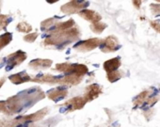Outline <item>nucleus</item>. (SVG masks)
Here are the masks:
<instances>
[{
	"label": "nucleus",
	"mask_w": 160,
	"mask_h": 127,
	"mask_svg": "<svg viewBox=\"0 0 160 127\" xmlns=\"http://www.w3.org/2000/svg\"><path fill=\"white\" fill-rule=\"evenodd\" d=\"M80 37V31L77 28H71L65 31L54 32L51 36L45 39V45H59L67 44L77 40Z\"/></svg>",
	"instance_id": "f257e3e1"
},
{
	"label": "nucleus",
	"mask_w": 160,
	"mask_h": 127,
	"mask_svg": "<svg viewBox=\"0 0 160 127\" xmlns=\"http://www.w3.org/2000/svg\"><path fill=\"white\" fill-rule=\"evenodd\" d=\"M56 70L67 75H78L84 76L88 73V67L82 64H71V63H60L56 65Z\"/></svg>",
	"instance_id": "f03ea898"
},
{
	"label": "nucleus",
	"mask_w": 160,
	"mask_h": 127,
	"mask_svg": "<svg viewBox=\"0 0 160 127\" xmlns=\"http://www.w3.org/2000/svg\"><path fill=\"white\" fill-rule=\"evenodd\" d=\"M47 113H48V108L45 107V108H42L40 111L36 112V113L17 118V119H15V120L17 121L18 125L19 124H24V123H28V122H33V121H37V120H40L43 119L44 116Z\"/></svg>",
	"instance_id": "7ed1b4c3"
},
{
	"label": "nucleus",
	"mask_w": 160,
	"mask_h": 127,
	"mask_svg": "<svg viewBox=\"0 0 160 127\" xmlns=\"http://www.w3.org/2000/svg\"><path fill=\"white\" fill-rule=\"evenodd\" d=\"M100 44H101V40H99L97 38H93V39H89L84 42H79L78 44L74 45L73 48L79 52H89L91 50L95 49Z\"/></svg>",
	"instance_id": "20e7f679"
},
{
	"label": "nucleus",
	"mask_w": 160,
	"mask_h": 127,
	"mask_svg": "<svg viewBox=\"0 0 160 127\" xmlns=\"http://www.w3.org/2000/svg\"><path fill=\"white\" fill-rule=\"evenodd\" d=\"M27 58V54L21 50L11 54L10 56H8L7 59H8V68L7 70H11L12 68H14L15 66L20 65L21 63H23Z\"/></svg>",
	"instance_id": "39448f33"
},
{
	"label": "nucleus",
	"mask_w": 160,
	"mask_h": 127,
	"mask_svg": "<svg viewBox=\"0 0 160 127\" xmlns=\"http://www.w3.org/2000/svg\"><path fill=\"white\" fill-rule=\"evenodd\" d=\"M88 2L84 1H71L67 3L66 5L61 7V12L65 14H72L78 12L81 9L85 7V5H88Z\"/></svg>",
	"instance_id": "423d86ee"
},
{
	"label": "nucleus",
	"mask_w": 160,
	"mask_h": 127,
	"mask_svg": "<svg viewBox=\"0 0 160 127\" xmlns=\"http://www.w3.org/2000/svg\"><path fill=\"white\" fill-rule=\"evenodd\" d=\"M120 47L119 42L116 37L109 36L102 42V51L106 53H110L116 51Z\"/></svg>",
	"instance_id": "0eeeda50"
},
{
	"label": "nucleus",
	"mask_w": 160,
	"mask_h": 127,
	"mask_svg": "<svg viewBox=\"0 0 160 127\" xmlns=\"http://www.w3.org/2000/svg\"><path fill=\"white\" fill-rule=\"evenodd\" d=\"M86 103H87V101L85 100L84 97H73V98L70 99L68 102H66L64 105L67 106V110L71 112L73 110L83 108Z\"/></svg>",
	"instance_id": "6e6552de"
},
{
	"label": "nucleus",
	"mask_w": 160,
	"mask_h": 127,
	"mask_svg": "<svg viewBox=\"0 0 160 127\" xmlns=\"http://www.w3.org/2000/svg\"><path fill=\"white\" fill-rule=\"evenodd\" d=\"M101 93H102V88L97 84H92V85L87 87L84 98L87 102H90V101L96 99Z\"/></svg>",
	"instance_id": "1a4fd4ad"
},
{
	"label": "nucleus",
	"mask_w": 160,
	"mask_h": 127,
	"mask_svg": "<svg viewBox=\"0 0 160 127\" xmlns=\"http://www.w3.org/2000/svg\"><path fill=\"white\" fill-rule=\"evenodd\" d=\"M79 15L83 17L85 20L87 21H90L91 23L92 24H95V23H98L100 22L101 20V15L93 11H91V10H83L79 12Z\"/></svg>",
	"instance_id": "9d476101"
},
{
	"label": "nucleus",
	"mask_w": 160,
	"mask_h": 127,
	"mask_svg": "<svg viewBox=\"0 0 160 127\" xmlns=\"http://www.w3.org/2000/svg\"><path fill=\"white\" fill-rule=\"evenodd\" d=\"M67 95H68V90L66 89H63V88L54 89L48 92V98L55 101V102L66 98Z\"/></svg>",
	"instance_id": "9b49d317"
},
{
	"label": "nucleus",
	"mask_w": 160,
	"mask_h": 127,
	"mask_svg": "<svg viewBox=\"0 0 160 127\" xmlns=\"http://www.w3.org/2000/svg\"><path fill=\"white\" fill-rule=\"evenodd\" d=\"M52 65V60L50 59H34L29 63V67L34 70H41V69H47Z\"/></svg>",
	"instance_id": "f8f14e48"
},
{
	"label": "nucleus",
	"mask_w": 160,
	"mask_h": 127,
	"mask_svg": "<svg viewBox=\"0 0 160 127\" xmlns=\"http://www.w3.org/2000/svg\"><path fill=\"white\" fill-rule=\"evenodd\" d=\"M120 66H121V60L119 57L111 58L104 63V69H105V71L108 72V74L116 72Z\"/></svg>",
	"instance_id": "ddd939ff"
},
{
	"label": "nucleus",
	"mask_w": 160,
	"mask_h": 127,
	"mask_svg": "<svg viewBox=\"0 0 160 127\" xmlns=\"http://www.w3.org/2000/svg\"><path fill=\"white\" fill-rule=\"evenodd\" d=\"M83 79V76H80L78 75H67L65 76L63 78H61L59 80V83L60 84H64V85H76V84H79L80 82L82 81Z\"/></svg>",
	"instance_id": "4468645a"
},
{
	"label": "nucleus",
	"mask_w": 160,
	"mask_h": 127,
	"mask_svg": "<svg viewBox=\"0 0 160 127\" xmlns=\"http://www.w3.org/2000/svg\"><path fill=\"white\" fill-rule=\"evenodd\" d=\"M9 79L13 83V84H22V83H25V82H28V81H30L31 78L30 76L23 72V73H20V74H15V75H12L9 77Z\"/></svg>",
	"instance_id": "2eb2a0df"
},
{
	"label": "nucleus",
	"mask_w": 160,
	"mask_h": 127,
	"mask_svg": "<svg viewBox=\"0 0 160 127\" xmlns=\"http://www.w3.org/2000/svg\"><path fill=\"white\" fill-rule=\"evenodd\" d=\"M59 80L58 77L53 76L51 75H44L41 77L35 78L34 81L36 82H40V83H47V84H56V83H59Z\"/></svg>",
	"instance_id": "dca6fc26"
},
{
	"label": "nucleus",
	"mask_w": 160,
	"mask_h": 127,
	"mask_svg": "<svg viewBox=\"0 0 160 127\" xmlns=\"http://www.w3.org/2000/svg\"><path fill=\"white\" fill-rule=\"evenodd\" d=\"M12 40V34L10 32H7L4 35L0 36V50L3 49L5 46H7L11 42Z\"/></svg>",
	"instance_id": "f3484780"
},
{
	"label": "nucleus",
	"mask_w": 160,
	"mask_h": 127,
	"mask_svg": "<svg viewBox=\"0 0 160 127\" xmlns=\"http://www.w3.org/2000/svg\"><path fill=\"white\" fill-rule=\"evenodd\" d=\"M107 27V25L103 22H98V23H95V24H92L91 26V29L94 32V33H97V34H100L104 31V29Z\"/></svg>",
	"instance_id": "a211bd4d"
},
{
	"label": "nucleus",
	"mask_w": 160,
	"mask_h": 127,
	"mask_svg": "<svg viewBox=\"0 0 160 127\" xmlns=\"http://www.w3.org/2000/svg\"><path fill=\"white\" fill-rule=\"evenodd\" d=\"M149 94H150V91H148V90L141 92V93L137 97V99H136V101H135V105H142L148 98H150V97H149Z\"/></svg>",
	"instance_id": "6ab92c4d"
},
{
	"label": "nucleus",
	"mask_w": 160,
	"mask_h": 127,
	"mask_svg": "<svg viewBox=\"0 0 160 127\" xmlns=\"http://www.w3.org/2000/svg\"><path fill=\"white\" fill-rule=\"evenodd\" d=\"M17 30L20 32H30L32 30V27L27 22H21L17 25Z\"/></svg>",
	"instance_id": "aec40b11"
},
{
	"label": "nucleus",
	"mask_w": 160,
	"mask_h": 127,
	"mask_svg": "<svg viewBox=\"0 0 160 127\" xmlns=\"http://www.w3.org/2000/svg\"><path fill=\"white\" fill-rule=\"evenodd\" d=\"M122 76V72H118V71L113 72V73H110V74H108V76H107L108 81L109 82H112V83L115 82V81H117V80H119Z\"/></svg>",
	"instance_id": "412c9836"
},
{
	"label": "nucleus",
	"mask_w": 160,
	"mask_h": 127,
	"mask_svg": "<svg viewBox=\"0 0 160 127\" xmlns=\"http://www.w3.org/2000/svg\"><path fill=\"white\" fill-rule=\"evenodd\" d=\"M11 21H12V17L4 14H0V27L2 28H6L7 26L11 23Z\"/></svg>",
	"instance_id": "4be33fe9"
},
{
	"label": "nucleus",
	"mask_w": 160,
	"mask_h": 127,
	"mask_svg": "<svg viewBox=\"0 0 160 127\" xmlns=\"http://www.w3.org/2000/svg\"><path fill=\"white\" fill-rule=\"evenodd\" d=\"M18 125L17 121L15 120H0V127H16Z\"/></svg>",
	"instance_id": "5701e85b"
},
{
	"label": "nucleus",
	"mask_w": 160,
	"mask_h": 127,
	"mask_svg": "<svg viewBox=\"0 0 160 127\" xmlns=\"http://www.w3.org/2000/svg\"><path fill=\"white\" fill-rule=\"evenodd\" d=\"M55 24H57V23L55 22V19H54V18L47 19V20H45V21H43V22L42 23V29L46 30V29H48L49 27H52L53 25H55Z\"/></svg>",
	"instance_id": "b1692460"
},
{
	"label": "nucleus",
	"mask_w": 160,
	"mask_h": 127,
	"mask_svg": "<svg viewBox=\"0 0 160 127\" xmlns=\"http://www.w3.org/2000/svg\"><path fill=\"white\" fill-rule=\"evenodd\" d=\"M37 37H38V33H31V34H28V35L25 36L24 40L26 42H35Z\"/></svg>",
	"instance_id": "393cba45"
},
{
	"label": "nucleus",
	"mask_w": 160,
	"mask_h": 127,
	"mask_svg": "<svg viewBox=\"0 0 160 127\" xmlns=\"http://www.w3.org/2000/svg\"><path fill=\"white\" fill-rule=\"evenodd\" d=\"M151 26L153 27V29H155L157 32H160V21H152L151 22Z\"/></svg>",
	"instance_id": "a878e982"
},
{
	"label": "nucleus",
	"mask_w": 160,
	"mask_h": 127,
	"mask_svg": "<svg viewBox=\"0 0 160 127\" xmlns=\"http://www.w3.org/2000/svg\"><path fill=\"white\" fill-rule=\"evenodd\" d=\"M151 9L153 12L154 15H160V6H155V5H152L151 6Z\"/></svg>",
	"instance_id": "bb28decb"
},
{
	"label": "nucleus",
	"mask_w": 160,
	"mask_h": 127,
	"mask_svg": "<svg viewBox=\"0 0 160 127\" xmlns=\"http://www.w3.org/2000/svg\"><path fill=\"white\" fill-rule=\"evenodd\" d=\"M5 81H6V77H5V76H3V77L0 78V89H1V87L3 86V84H4Z\"/></svg>",
	"instance_id": "cd10ccee"
},
{
	"label": "nucleus",
	"mask_w": 160,
	"mask_h": 127,
	"mask_svg": "<svg viewBox=\"0 0 160 127\" xmlns=\"http://www.w3.org/2000/svg\"><path fill=\"white\" fill-rule=\"evenodd\" d=\"M29 127H42V126H37V125H33V124H32V125H30Z\"/></svg>",
	"instance_id": "c85d7f7f"
},
{
	"label": "nucleus",
	"mask_w": 160,
	"mask_h": 127,
	"mask_svg": "<svg viewBox=\"0 0 160 127\" xmlns=\"http://www.w3.org/2000/svg\"><path fill=\"white\" fill-rule=\"evenodd\" d=\"M2 62H3V58H0V65L2 64Z\"/></svg>",
	"instance_id": "c756f323"
}]
</instances>
